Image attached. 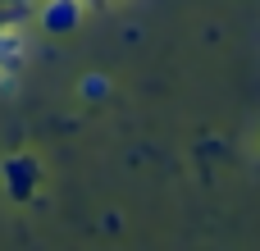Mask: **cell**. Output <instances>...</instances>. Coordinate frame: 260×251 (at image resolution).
<instances>
[{"label":"cell","mask_w":260,"mask_h":251,"mask_svg":"<svg viewBox=\"0 0 260 251\" xmlns=\"http://www.w3.org/2000/svg\"><path fill=\"white\" fill-rule=\"evenodd\" d=\"M0 178H5V192H9L14 201H27V197L37 192L41 165H37L32 155H9V160L0 165Z\"/></svg>","instance_id":"7a4b0ae2"},{"label":"cell","mask_w":260,"mask_h":251,"mask_svg":"<svg viewBox=\"0 0 260 251\" xmlns=\"http://www.w3.org/2000/svg\"><path fill=\"white\" fill-rule=\"evenodd\" d=\"M32 14H37V5H5V0H0V32H5V27H23Z\"/></svg>","instance_id":"277c9868"},{"label":"cell","mask_w":260,"mask_h":251,"mask_svg":"<svg viewBox=\"0 0 260 251\" xmlns=\"http://www.w3.org/2000/svg\"><path fill=\"white\" fill-rule=\"evenodd\" d=\"M78 91H82V101H105V96H110V78H101V73H87Z\"/></svg>","instance_id":"5b68a950"},{"label":"cell","mask_w":260,"mask_h":251,"mask_svg":"<svg viewBox=\"0 0 260 251\" xmlns=\"http://www.w3.org/2000/svg\"><path fill=\"white\" fill-rule=\"evenodd\" d=\"M82 18H87V0H41V9H37L41 32H50V37L78 32Z\"/></svg>","instance_id":"6da1fadb"},{"label":"cell","mask_w":260,"mask_h":251,"mask_svg":"<svg viewBox=\"0 0 260 251\" xmlns=\"http://www.w3.org/2000/svg\"><path fill=\"white\" fill-rule=\"evenodd\" d=\"M5 5H37V0H5Z\"/></svg>","instance_id":"8992f818"},{"label":"cell","mask_w":260,"mask_h":251,"mask_svg":"<svg viewBox=\"0 0 260 251\" xmlns=\"http://www.w3.org/2000/svg\"><path fill=\"white\" fill-rule=\"evenodd\" d=\"M23 55H27L23 32H18V27H5V32H0V69H5V73H14V69L23 64Z\"/></svg>","instance_id":"3957f363"}]
</instances>
